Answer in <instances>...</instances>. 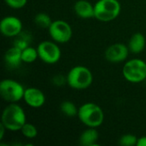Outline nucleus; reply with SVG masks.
<instances>
[{"label":"nucleus","mask_w":146,"mask_h":146,"mask_svg":"<svg viewBox=\"0 0 146 146\" xmlns=\"http://www.w3.org/2000/svg\"><path fill=\"white\" fill-rule=\"evenodd\" d=\"M137 146H146V136L141 137L138 139Z\"/></svg>","instance_id":"obj_23"},{"label":"nucleus","mask_w":146,"mask_h":146,"mask_svg":"<svg viewBox=\"0 0 146 146\" xmlns=\"http://www.w3.org/2000/svg\"><path fill=\"white\" fill-rule=\"evenodd\" d=\"M60 109L62 113L68 117H74L75 115H78L79 109L71 101L62 102L60 105Z\"/></svg>","instance_id":"obj_18"},{"label":"nucleus","mask_w":146,"mask_h":146,"mask_svg":"<svg viewBox=\"0 0 146 146\" xmlns=\"http://www.w3.org/2000/svg\"><path fill=\"white\" fill-rule=\"evenodd\" d=\"M66 80L71 88L76 90H84L92 85L93 81V76L88 68L79 65L70 69L67 75Z\"/></svg>","instance_id":"obj_3"},{"label":"nucleus","mask_w":146,"mask_h":146,"mask_svg":"<svg viewBox=\"0 0 146 146\" xmlns=\"http://www.w3.org/2000/svg\"><path fill=\"white\" fill-rule=\"evenodd\" d=\"M128 46L121 44L116 43L110 45L105 50V58L110 62L118 63L125 61L129 55Z\"/></svg>","instance_id":"obj_10"},{"label":"nucleus","mask_w":146,"mask_h":146,"mask_svg":"<svg viewBox=\"0 0 146 146\" xmlns=\"http://www.w3.org/2000/svg\"><path fill=\"white\" fill-rule=\"evenodd\" d=\"M0 31L6 37H16L22 32V22L14 15L5 16L0 22Z\"/></svg>","instance_id":"obj_9"},{"label":"nucleus","mask_w":146,"mask_h":146,"mask_svg":"<svg viewBox=\"0 0 146 146\" xmlns=\"http://www.w3.org/2000/svg\"><path fill=\"white\" fill-rule=\"evenodd\" d=\"M138 138L133 134H125L119 139V145L121 146H134L137 145Z\"/></svg>","instance_id":"obj_21"},{"label":"nucleus","mask_w":146,"mask_h":146,"mask_svg":"<svg viewBox=\"0 0 146 146\" xmlns=\"http://www.w3.org/2000/svg\"><path fill=\"white\" fill-rule=\"evenodd\" d=\"M34 23L37 27L40 28H49L52 23V21L49 15L45 13H38L34 17Z\"/></svg>","instance_id":"obj_19"},{"label":"nucleus","mask_w":146,"mask_h":146,"mask_svg":"<svg viewBox=\"0 0 146 146\" xmlns=\"http://www.w3.org/2000/svg\"><path fill=\"white\" fill-rule=\"evenodd\" d=\"M38 58V50L33 47L28 46L21 50V59L23 62L32 63L35 62Z\"/></svg>","instance_id":"obj_17"},{"label":"nucleus","mask_w":146,"mask_h":146,"mask_svg":"<svg viewBox=\"0 0 146 146\" xmlns=\"http://www.w3.org/2000/svg\"><path fill=\"white\" fill-rule=\"evenodd\" d=\"M23 99L29 107L33 109H38L45 103V96L44 92L35 87L25 89Z\"/></svg>","instance_id":"obj_11"},{"label":"nucleus","mask_w":146,"mask_h":146,"mask_svg":"<svg viewBox=\"0 0 146 146\" xmlns=\"http://www.w3.org/2000/svg\"><path fill=\"white\" fill-rule=\"evenodd\" d=\"M37 50L38 53V58L47 64L56 63L62 56L61 50L55 41H43L39 43Z\"/></svg>","instance_id":"obj_7"},{"label":"nucleus","mask_w":146,"mask_h":146,"mask_svg":"<svg viewBox=\"0 0 146 146\" xmlns=\"http://www.w3.org/2000/svg\"><path fill=\"white\" fill-rule=\"evenodd\" d=\"M75 14L82 19H90L95 17L94 5L87 0H79L74 6Z\"/></svg>","instance_id":"obj_12"},{"label":"nucleus","mask_w":146,"mask_h":146,"mask_svg":"<svg viewBox=\"0 0 146 146\" xmlns=\"http://www.w3.org/2000/svg\"><path fill=\"white\" fill-rule=\"evenodd\" d=\"M4 62L10 68H18L22 62L21 59V50L16 48L15 46L10 47L4 54Z\"/></svg>","instance_id":"obj_13"},{"label":"nucleus","mask_w":146,"mask_h":146,"mask_svg":"<svg viewBox=\"0 0 146 146\" xmlns=\"http://www.w3.org/2000/svg\"><path fill=\"white\" fill-rule=\"evenodd\" d=\"M99 135L95 127H88L86 129L80 137V145L83 146L97 145Z\"/></svg>","instance_id":"obj_15"},{"label":"nucleus","mask_w":146,"mask_h":146,"mask_svg":"<svg viewBox=\"0 0 146 146\" xmlns=\"http://www.w3.org/2000/svg\"><path fill=\"white\" fill-rule=\"evenodd\" d=\"M122 74L127 81L140 83L146 79V62L141 59H131L125 63Z\"/></svg>","instance_id":"obj_5"},{"label":"nucleus","mask_w":146,"mask_h":146,"mask_svg":"<svg viewBox=\"0 0 146 146\" xmlns=\"http://www.w3.org/2000/svg\"><path fill=\"white\" fill-rule=\"evenodd\" d=\"M78 117L87 127H98L104 120V114L101 107L94 103H86L79 108Z\"/></svg>","instance_id":"obj_2"},{"label":"nucleus","mask_w":146,"mask_h":146,"mask_svg":"<svg viewBox=\"0 0 146 146\" xmlns=\"http://www.w3.org/2000/svg\"><path fill=\"white\" fill-rule=\"evenodd\" d=\"M25 88L16 80L11 79L3 80L0 83V95L9 103H16L23 99Z\"/></svg>","instance_id":"obj_6"},{"label":"nucleus","mask_w":146,"mask_h":146,"mask_svg":"<svg viewBox=\"0 0 146 146\" xmlns=\"http://www.w3.org/2000/svg\"><path fill=\"white\" fill-rule=\"evenodd\" d=\"M48 29L51 38L56 43L59 44H65L68 42L73 35L71 26L67 21L62 20L52 21Z\"/></svg>","instance_id":"obj_8"},{"label":"nucleus","mask_w":146,"mask_h":146,"mask_svg":"<svg viewBox=\"0 0 146 146\" xmlns=\"http://www.w3.org/2000/svg\"><path fill=\"white\" fill-rule=\"evenodd\" d=\"M27 122L23 109L15 103H10L3 111L2 124L9 131H19Z\"/></svg>","instance_id":"obj_1"},{"label":"nucleus","mask_w":146,"mask_h":146,"mask_svg":"<svg viewBox=\"0 0 146 146\" xmlns=\"http://www.w3.org/2000/svg\"><path fill=\"white\" fill-rule=\"evenodd\" d=\"M20 131L27 139H34L38 135V130L36 127L33 124L28 122H26Z\"/></svg>","instance_id":"obj_20"},{"label":"nucleus","mask_w":146,"mask_h":146,"mask_svg":"<svg viewBox=\"0 0 146 146\" xmlns=\"http://www.w3.org/2000/svg\"><path fill=\"white\" fill-rule=\"evenodd\" d=\"M4 2L9 7L15 9H18L23 8L27 4V0H4Z\"/></svg>","instance_id":"obj_22"},{"label":"nucleus","mask_w":146,"mask_h":146,"mask_svg":"<svg viewBox=\"0 0 146 146\" xmlns=\"http://www.w3.org/2000/svg\"><path fill=\"white\" fill-rule=\"evenodd\" d=\"M145 37L141 33H134L128 42V48L130 52L139 54L145 50Z\"/></svg>","instance_id":"obj_14"},{"label":"nucleus","mask_w":146,"mask_h":146,"mask_svg":"<svg viewBox=\"0 0 146 146\" xmlns=\"http://www.w3.org/2000/svg\"><path fill=\"white\" fill-rule=\"evenodd\" d=\"M1 133H0V140H3V135H4V132H5V130H7L6 129V127L1 123Z\"/></svg>","instance_id":"obj_24"},{"label":"nucleus","mask_w":146,"mask_h":146,"mask_svg":"<svg viewBox=\"0 0 146 146\" xmlns=\"http://www.w3.org/2000/svg\"><path fill=\"white\" fill-rule=\"evenodd\" d=\"M95 18L107 22L118 17L121 13V4L118 0H98L94 5Z\"/></svg>","instance_id":"obj_4"},{"label":"nucleus","mask_w":146,"mask_h":146,"mask_svg":"<svg viewBox=\"0 0 146 146\" xmlns=\"http://www.w3.org/2000/svg\"><path fill=\"white\" fill-rule=\"evenodd\" d=\"M31 39H32L31 34L29 33H25L22 31L16 37H15L13 45L22 50L29 46V44L31 43Z\"/></svg>","instance_id":"obj_16"}]
</instances>
